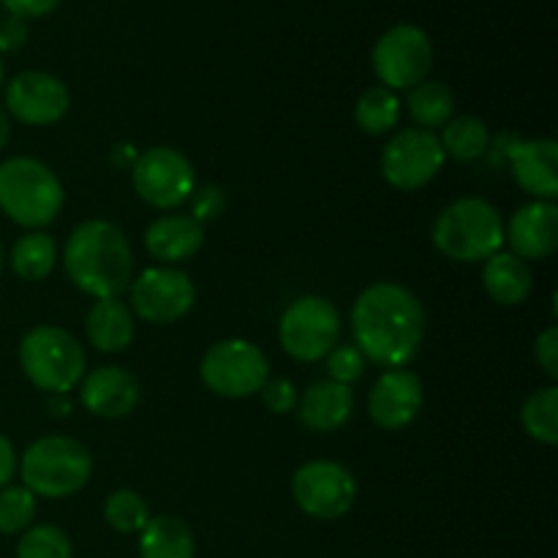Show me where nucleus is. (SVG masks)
<instances>
[{"label": "nucleus", "mask_w": 558, "mask_h": 558, "mask_svg": "<svg viewBox=\"0 0 558 558\" xmlns=\"http://www.w3.org/2000/svg\"><path fill=\"white\" fill-rule=\"evenodd\" d=\"M196 289L183 270L147 267L131 281V305L150 325H172L194 308Z\"/></svg>", "instance_id": "nucleus-13"}, {"label": "nucleus", "mask_w": 558, "mask_h": 558, "mask_svg": "<svg viewBox=\"0 0 558 558\" xmlns=\"http://www.w3.org/2000/svg\"><path fill=\"white\" fill-rule=\"evenodd\" d=\"M142 558H194L196 543L191 529L174 515H158L140 532Z\"/></svg>", "instance_id": "nucleus-23"}, {"label": "nucleus", "mask_w": 558, "mask_h": 558, "mask_svg": "<svg viewBox=\"0 0 558 558\" xmlns=\"http://www.w3.org/2000/svg\"><path fill=\"white\" fill-rule=\"evenodd\" d=\"M447 156L439 136L425 129L398 131L381 153V174L398 191H417L428 185L445 167Z\"/></svg>", "instance_id": "nucleus-12"}, {"label": "nucleus", "mask_w": 558, "mask_h": 558, "mask_svg": "<svg viewBox=\"0 0 558 558\" xmlns=\"http://www.w3.org/2000/svg\"><path fill=\"white\" fill-rule=\"evenodd\" d=\"M434 245L456 262H485L505 245V221L488 199L463 196L434 223Z\"/></svg>", "instance_id": "nucleus-3"}, {"label": "nucleus", "mask_w": 558, "mask_h": 558, "mask_svg": "<svg viewBox=\"0 0 558 558\" xmlns=\"http://www.w3.org/2000/svg\"><path fill=\"white\" fill-rule=\"evenodd\" d=\"M104 518H107L114 532L140 534L150 521V510H147V501L136 490L120 488L104 501Z\"/></svg>", "instance_id": "nucleus-29"}, {"label": "nucleus", "mask_w": 558, "mask_h": 558, "mask_svg": "<svg viewBox=\"0 0 558 558\" xmlns=\"http://www.w3.org/2000/svg\"><path fill=\"white\" fill-rule=\"evenodd\" d=\"M27 41V22L20 16H5L0 20V52H16Z\"/></svg>", "instance_id": "nucleus-37"}, {"label": "nucleus", "mask_w": 558, "mask_h": 558, "mask_svg": "<svg viewBox=\"0 0 558 558\" xmlns=\"http://www.w3.org/2000/svg\"><path fill=\"white\" fill-rule=\"evenodd\" d=\"M523 428L532 439L543 445H556L558 441V387L548 385L543 390L532 392L523 403Z\"/></svg>", "instance_id": "nucleus-28"}, {"label": "nucleus", "mask_w": 558, "mask_h": 558, "mask_svg": "<svg viewBox=\"0 0 558 558\" xmlns=\"http://www.w3.org/2000/svg\"><path fill=\"white\" fill-rule=\"evenodd\" d=\"M439 145L445 156L456 158V161H477L488 150L490 131L474 114H461V118H450L441 125Z\"/></svg>", "instance_id": "nucleus-24"}, {"label": "nucleus", "mask_w": 558, "mask_h": 558, "mask_svg": "<svg viewBox=\"0 0 558 558\" xmlns=\"http://www.w3.org/2000/svg\"><path fill=\"white\" fill-rule=\"evenodd\" d=\"M49 409H52V414H60V417H65L71 409V403L65 401V396H49Z\"/></svg>", "instance_id": "nucleus-40"}, {"label": "nucleus", "mask_w": 558, "mask_h": 558, "mask_svg": "<svg viewBox=\"0 0 558 558\" xmlns=\"http://www.w3.org/2000/svg\"><path fill=\"white\" fill-rule=\"evenodd\" d=\"M420 409H423V381L409 368H392L381 374L368 396L371 420L385 430H401L412 425Z\"/></svg>", "instance_id": "nucleus-15"}, {"label": "nucleus", "mask_w": 558, "mask_h": 558, "mask_svg": "<svg viewBox=\"0 0 558 558\" xmlns=\"http://www.w3.org/2000/svg\"><path fill=\"white\" fill-rule=\"evenodd\" d=\"M140 381L120 365H101L82 379L80 401L96 417L118 420L125 417L140 403Z\"/></svg>", "instance_id": "nucleus-17"}, {"label": "nucleus", "mask_w": 558, "mask_h": 558, "mask_svg": "<svg viewBox=\"0 0 558 558\" xmlns=\"http://www.w3.org/2000/svg\"><path fill=\"white\" fill-rule=\"evenodd\" d=\"M3 259H5V256H3V243H0V270H3Z\"/></svg>", "instance_id": "nucleus-41"}, {"label": "nucleus", "mask_w": 558, "mask_h": 558, "mask_svg": "<svg viewBox=\"0 0 558 558\" xmlns=\"http://www.w3.org/2000/svg\"><path fill=\"white\" fill-rule=\"evenodd\" d=\"M20 365L38 390L65 396L85 376V352L63 327L38 325L22 338Z\"/></svg>", "instance_id": "nucleus-6"}, {"label": "nucleus", "mask_w": 558, "mask_h": 558, "mask_svg": "<svg viewBox=\"0 0 558 558\" xmlns=\"http://www.w3.org/2000/svg\"><path fill=\"white\" fill-rule=\"evenodd\" d=\"M0 85H3V58H0Z\"/></svg>", "instance_id": "nucleus-42"}, {"label": "nucleus", "mask_w": 558, "mask_h": 558, "mask_svg": "<svg viewBox=\"0 0 558 558\" xmlns=\"http://www.w3.org/2000/svg\"><path fill=\"white\" fill-rule=\"evenodd\" d=\"M534 354H537V363L550 379H558V327L550 325L548 330H543L534 343Z\"/></svg>", "instance_id": "nucleus-35"}, {"label": "nucleus", "mask_w": 558, "mask_h": 558, "mask_svg": "<svg viewBox=\"0 0 558 558\" xmlns=\"http://www.w3.org/2000/svg\"><path fill=\"white\" fill-rule=\"evenodd\" d=\"M16 466H20V463H16L14 445H11V441L0 434V488H5V485L14 480Z\"/></svg>", "instance_id": "nucleus-38"}, {"label": "nucleus", "mask_w": 558, "mask_h": 558, "mask_svg": "<svg viewBox=\"0 0 558 558\" xmlns=\"http://www.w3.org/2000/svg\"><path fill=\"white\" fill-rule=\"evenodd\" d=\"M371 63L385 87L412 90L414 85L428 80V71L434 65V44L420 25L401 22L376 38Z\"/></svg>", "instance_id": "nucleus-9"}, {"label": "nucleus", "mask_w": 558, "mask_h": 558, "mask_svg": "<svg viewBox=\"0 0 558 558\" xmlns=\"http://www.w3.org/2000/svg\"><path fill=\"white\" fill-rule=\"evenodd\" d=\"M5 112L25 125H52L71 107L69 87L47 71H22L5 85Z\"/></svg>", "instance_id": "nucleus-14"}, {"label": "nucleus", "mask_w": 558, "mask_h": 558, "mask_svg": "<svg viewBox=\"0 0 558 558\" xmlns=\"http://www.w3.org/2000/svg\"><path fill=\"white\" fill-rule=\"evenodd\" d=\"M510 169L515 183L539 202L558 194V145L554 140H526L510 147Z\"/></svg>", "instance_id": "nucleus-18"}, {"label": "nucleus", "mask_w": 558, "mask_h": 558, "mask_svg": "<svg viewBox=\"0 0 558 558\" xmlns=\"http://www.w3.org/2000/svg\"><path fill=\"white\" fill-rule=\"evenodd\" d=\"M292 499L316 521H336L352 510L357 499V480L336 461H311L292 477Z\"/></svg>", "instance_id": "nucleus-11"}, {"label": "nucleus", "mask_w": 558, "mask_h": 558, "mask_svg": "<svg viewBox=\"0 0 558 558\" xmlns=\"http://www.w3.org/2000/svg\"><path fill=\"white\" fill-rule=\"evenodd\" d=\"M505 240L518 259H548L558 248V207L556 202H529L510 218Z\"/></svg>", "instance_id": "nucleus-16"}, {"label": "nucleus", "mask_w": 558, "mask_h": 558, "mask_svg": "<svg viewBox=\"0 0 558 558\" xmlns=\"http://www.w3.org/2000/svg\"><path fill=\"white\" fill-rule=\"evenodd\" d=\"M63 267L71 283L90 298H120L134 281V251L118 223L90 218L65 240Z\"/></svg>", "instance_id": "nucleus-2"}, {"label": "nucleus", "mask_w": 558, "mask_h": 558, "mask_svg": "<svg viewBox=\"0 0 558 558\" xmlns=\"http://www.w3.org/2000/svg\"><path fill=\"white\" fill-rule=\"evenodd\" d=\"M262 401L270 409L272 414H289L298 409V390L289 379H267L265 387H262Z\"/></svg>", "instance_id": "nucleus-33"}, {"label": "nucleus", "mask_w": 558, "mask_h": 558, "mask_svg": "<svg viewBox=\"0 0 558 558\" xmlns=\"http://www.w3.org/2000/svg\"><path fill=\"white\" fill-rule=\"evenodd\" d=\"M0 5L20 20H38V16L52 14L60 0H0Z\"/></svg>", "instance_id": "nucleus-36"}, {"label": "nucleus", "mask_w": 558, "mask_h": 558, "mask_svg": "<svg viewBox=\"0 0 558 558\" xmlns=\"http://www.w3.org/2000/svg\"><path fill=\"white\" fill-rule=\"evenodd\" d=\"M483 287L488 298L499 305H521L534 289L532 270L515 254H494L485 259Z\"/></svg>", "instance_id": "nucleus-22"}, {"label": "nucleus", "mask_w": 558, "mask_h": 558, "mask_svg": "<svg viewBox=\"0 0 558 558\" xmlns=\"http://www.w3.org/2000/svg\"><path fill=\"white\" fill-rule=\"evenodd\" d=\"M398 118H401V98L385 85L368 87L354 107V120L365 134H387V131L396 129Z\"/></svg>", "instance_id": "nucleus-27"}, {"label": "nucleus", "mask_w": 558, "mask_h": 558, "mask_svg": "<svg viewBox=\"0 0 558 558\" xmlns=\"http://www.w3.org/2000/svg\"><path fill=\"white\" fill-rule=\"evenodd\" d=\"M22 483L41 499H69L80 494L93 474V458L85 445L69 436H41L20 461Z\"/></svg>", "instance_id": "nucleus-4"}, {"label": "nucleus", "mask_w": 558, "mask_h": 558, "mask_svg": "<svg viewBox=\"0 0 558 558\" xmlns=\"http://www.w3.org/2000/svg\"><path fill=\"white\" fill-rule=\"evenodd\" d=\"M16 558H74V548L63 529L38 523L22 532L16 543Z\"/></svg>", "instance_id": "nucleus-30"}, {"label": "nucleus", "mask_w": 558, "mask_h": 558, "mask_svg": "<svg viewBox=\"0 0 558 558\" xmlns=\"http://www.w3.org/2000/svg\"><path fill=\"white\" fill-rule=\"evenodd\" d=\"M85 332L98 352H123L134 341V316L120 298L96 300L87 311Z\"/></svg>", "instance_id": "nucleus-21"}, {"label": "nucleus", "mask_w": 558, "mask_h": 558, "mask_svg": "<svg viewBox=\"0 0 558 558\" xmlns=\"http://www.w3.org/2000/svg\"><path fill=\"white\" fill-rule=\"evenodd\" d=\"M207 390L221 398H248L270 379V363L256 343L227 338L213 343L199 365Z\"/></svg>", "instance_id": "nucleus-7"}, {"label": "nucleus", "mask_w": 558, "mask_h": 558, "mask_svg": "<svg viewBox=\"0 0 558 558\" xmlns=\"http://www.w3.org/2000/svg\"><path fill=\"white\" fill-rule=\"evenodd\" d=\"M354 409V392L338 381H314L298 401V417L314 434H330L349 423Z\"/></svg>", "instance_id": "nucleus-19"}, {"label": "nucleus", "mask_w": 558, "mask_h": 558, "mask_svg": "<svg viewBox=\"0 0 558 558\" xmlns=\"http://www.w3.org/2000/svg\"><path fill=\"white\" fill-rule=\"evenodd\" d=\"M354 347L381 368H407L425 338V311L401 283H374L352 308Z\"/></svg>", "instance_id": "nucleus-1"}, {"label": "nucleus", "mask_w": 558, "mask_h": 558, "mask_svg": "<svg viewBox=\"0 0 558 558\" xmlns=\"http://www.w3.org/2000/svg\"><path fill=\"white\" fill-rule=\"evenodd\" d=\"M131 180L140 199L156 210L180 207L196 189L194 163L174 147H150L136 156Z\"/></svg>", "instance_id": "nucleus-10"}, {"label": "nucleus", "mask_w": 558, "mask_h": 558, "mask_svg": "<svg viewBox=\"0 0 558 558\" xmlns=\"http://www.w3.org/2000/svg\"><path fill=\"white\" fill-rule=\"evenodd\" d=\"M205 245V227L191 216H161L147 227L145 248L161 265L191 259Z\"/></svg>", "instance_id": "nucleus-20"}, {"label": "nucleus", "mask_w": 558, "mask_h": 558, "mask_svg": "<svg viewBox=\"0 0 558 558\" xmlns=\"http://www.w3.org/2000/svg\"><path fill=\"white\" fill-rule=\"evenodd\" d=\"M36 518V496L25 485L0 488V534H22Z\"/></svg>", "instance_id": "nucleus-31"}, {"label": "nucleus", "mask_w": 558, "mask_h": 558, "mask_svg": "<svg viewBox=\"0 0 558 558\" xmlns=\"http://www.w3.org/2000/svg\"><path fill=\"white\" fill-rule=\"evenodd\" d=\"M58 245L47 232H31L20 238L11 248V270L22 281H44L54 270Z\"/></svg>", "instance_id": "nucleus-25"}, {"label": "nucleus", "mask_w": 558, "mask_h": 558, "mask_svg": "<svg viewBox=\"0 0 558 558\" xmlns=\"http://www.w3.org/2000/svg\"><path fill=\"white\" fill-rule=\"evenodd\" d=\"M63 207V185L47 163L16 156L0 163V210L14 223L41 229Z\"/></svg>", "instance_id": "nucleus-5"}, {"label": "nucleus", "mask_w": 558, "mask_h": 558, "mask_svg": "<svg viewBox=\"0 0 558 558\" xmlns=\"http://www.w3.org/2000/svg\"><path fill=\"white\" fill-rule=\"evenodd\" d=\"M452 109H456V96L445 82L423 80L409 93V114L425 131L441 129L452 118Z\"/></svg>", "instance_id": "nucleus-26"}, {"label": "nucleus", "mask_w": 558, "mask_h": 558, "mask_svg": "<svg viewBox=\"0 0 558 558\" xmlns=\"http://www.w3.org/2000/svg\"><path fill=\"white\" fill-rule=\"evenodd\" d=\"M9 136H11V118L9 112H5L3 104H0V150L9 145Z\"/></svg>", "instance_id": "nucleus-39"}, {"label": "nucleus", "mask_w": 558, "mask_h": 558, "mask_svg": "<svg viewBox=\"0 0 558 558\" xmlns=\"http://www.w3.org/2000/svg\"><path fill=\"white\" fill-rule=\"evenodd\" d=\"M278 338L289 357L300 363H316L338 347L341 338V314L325 298H300L283 311Z\"/></svg>", "instance_id": "nucleus-8"}, {"label": "nucleus", "mask_w": 558, "mask_h": 558, "mask_svg": "<svg viewBox=\"0 0 558 558\" xmlns=\"http://www.w3.org/2000/svg\"><path fill=\"white\" fill-rule=\"evenodd\" d=\"M223 205H227V199H223V191L218 185H202L191 194V218L199 223L213 221V218L221 216Z\"/></svg>", "instance_id": "nucleus-34"}, {"label": "nucleus", "mask_w": 558, "mask_h": 558, "mask_svg": "<svg viewBox=\"0 0 558 558\" xmlns=\"http://www.w3.org/2000/svg\"><path fill=\"white\" fill-rule=\"evenodd\" d=\"M365 371V357L360 354L357 347H336L327 354V374L338 385H354L357 379H363Z\"/></svg>", "instance_id": "nucleus-32"}]
</instances>
